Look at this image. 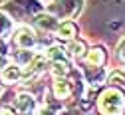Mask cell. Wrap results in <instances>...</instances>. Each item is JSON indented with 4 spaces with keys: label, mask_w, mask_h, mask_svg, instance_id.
Returning <instances> with one entry per match:
<instances>
[{
    "label": "cell",
    "mask_w": 125,
    "mask_h": 115,
    "mask_svg": "<svg viewBox=\"0 0 125 115\" xmlns=\"http://www.w3.org/2000/svg\"><path fill=\"white\" fill-rule=\"evenodd\" d=\"M22 77V70L16 68V65H8V68H4L2 72V79L6 81V84H14V81H18Z\"/></svg>",
    "instance_id": "8"
},
{
    "label": "cell",
    "mask_w": 125,
    "mask_h": 115,
    "mask_svg": "<svg viewBox=\"0 0 125 115\" xmlns=\"http://www.w3.org/2000/svg\"><path fill=\"white\" fill-rule=\"evenodd\" d=\"M34 24L40 26V28H44V30H56L58 28L56 18L50 16V14H38V16H34Z\"/></svg>",
    "instance_id": "7"
},
{
    "label": "cell",
    "mask_w": 125,
    "mask_h": 115,
    "mask_svg": "<svg viewBox=\"0 0 125 115\" xmlns=\"http://www.w3.org/2000/svg\"><path fill=\"white\" fill-rule=\"evenodd\" d=\"M34 105H36V101H34L32 95L22 93V95L16 97V107H18V111H20L22 115H30V113L34 111Z\"/></svg>",
    "instance_id": "6"
},
{
    "label": "cell",
    "mask_w": 125,
    "mask_h": 115,
    "mask_svg": "<svg viewBox=\"0 0 125 115\" xmlns=\"http://www.w3.org/2000/svg\"><path fill=\"white\" fill-rule=\"evenodd\" d=\"M12 20H10V16H6V14H2L0 12V38H4V36H8L10 32H12Z\"/></svg>",
    "instance_id": "12"
},
{
    "label": "cell",
    "mask_w": 125,
    "mask_h": 115,
    "mask_svg": "<svg viewBox=\"0 0 125 115\" xmlns=\"http://www.w3.org/2000/svg\"><path fill=\"white\" fill-rule=\"evenodd\" d=\"M117 58L121 60V62H125V38L119 42V46H117Z\"/></svg>",
    "instance_id": "15"
},
{
    "label": "cell",
    "mask_w": 125,
    "mask_h": 115,
    "mask_svg": "<svg viewBox=\"0 0 125 115\" xmlns=\"http://www.w3.org/2000/svg\"><path fill=\"white\" fill-rule=\"evenodd\" d=\"M82 6H83V0H54L50 12L60 16V18H73L82 10Z\"/></svg>",
    "instance_id": "2"
},
{
    "label": "cell",
    "mask_w": 125,
    "mask_h": 115,
    "mask_svg": "<svg viewBox=\"0 0 125 115\" xmlns=\"http://www.w3.org/2000/svg\"><path fill=\"white\" fill-rule=\"evenodd\" d=\"M38 115H54V113H52V111H50V109H42V111H40V113H38Z\"/></svg>",
    "instance_id": "17"
},
{
    "label": "cell",
    "mask_w": 125,
    "mask_h": 115,
    "mask_svg": "<svg viewBox=\"0 0 125 115\" xmlns=\"http://www.w3.org/2000/svg\"><path fill=\"white\" fill-rule=\"evenodd\" d=\"M46 58H48L52 63L54 62H64L66 60V50H62V48H58V46H52V48H48V52H46Z\"/></svg>",
    "instance_id": "11"
},
{
    "label": "cell",
    "mask_w": 125,
    "mask_h": 115,
    "mask_svg": "<svg viewBox=\"0 0 125 115\" xmlns=\"http://www.w3.org/2000/svg\"><path fill=\"white\" fill-rule=\"evenodd\" d=\"M99 111L103 115H123L125 111V95L115 89V87H109L101 93L99 97Z\"/></svg>",
    "instance_id": "1"
},
{
    "label": "cell",
    "mask_w": 125,
    "mask_h": 115,
    "mask_svg": "<svg viewBox=\"0 0 125 115\" xmlns=\"http://www.w3.org/2000/svg\"><path fill=\"white\" fill-rule=\"evenodd\" d=\"M0 115H14V111L10 107H2V109H0Z\"/></svg>",
    "instance_id": "16"
},
{
    "label": "cell",
    "mask_w": 125,
    "mask_h": 115,
    "mask_svg": "<svg viewBox=\"0 0 125 115\" xmlns=\"http://www.w3.org/2000/svg\"><path fill=\"white\" fill-rule=\"evenodd\" d=\"M50 72H52V75H54L56 79H60V77H64V75L70 72V63H68L66 60H64V62H54Z\"/></svg>",
    "instance_id": "10"
},
{
    "label": "cell",
    "mask_w": 125,
    "mask_h": 115,
    "mask_svg": "<svg viewBox=\"0 0 125 115\" xmlns=\"http://www.w3.org/2000/svg\"><path fill=\"white\" fill-rule=\"evenodd\" d=\"M70 91H72V85L68 84L66 79H62V77H60V79L54 81V93H56L58 99H64V97H66Z\"/></svg>",
    "instance_id": "9"
},
{
    "label": "cell",
    "mask_w": 125,
    "mask_h": 115,
    "mask_svg": "<svg viewBox=\"0 0 125 115\" xmlns=\"http://www.w3.org/2000/svg\"><path fill=\"white\" fill-rule=\"evenodd\" d=\"M75 34H77V28H75V24L70 22V20H64L62 24H58V28H56V36H58L60 40L72 42V40L75 38Z\"/></svg>",
    "instance_id": "4"
},
{
    "label": "cell",
    "mask_w": 125,
    "mask_h": 115,
    "mask_svg": "<svg viewBox=\"0 0 125 115\" xmlns=\"http://www.w3.org/2000/svg\"><path fill=\"white\" fill-rule=\"evenodd\" d=\"M85 62L87 65H93V68H101L105 62V52L103 48H91V50L85 52Z\"/></svg>",
    "instance_id": "5"
},
{
    "label": "cell",
    "mask_w": 125,
    "mask_h": 115,
    "mask_svg": "<svg viewBox=\"0 0 125 115\" xmlns=\"http://www.w3.org/2000/svg\"><path fill=\"white\" fill-rule=\"evenodd\" d=\"M36 32L32 28H28V26H22L16 30V34H14V42H16V46L20 48V50H34V46H36Z\"/></svg>",
    "instance_id": "3"
},
{
    "label": "cell",
    "mask_w": 125,
    "mask_h": 115,
    "mask_svg": "<svg viewBox=\"0 0 125 115\" xmlns=\"http://www.w3.org/2000/svg\"><path fill=\"white\" fill-rule=\"evenodd\" d=\"M68 52L72 56H85V44L80 42V40H72L68 44Z\"/></svg>",
    "instance_id": "13"
},
{
    "label": "cell",
    "mask_w": 125,
    "mask_h": 115,
    "mask_svg": "<svg viewBox=\"0 0 125 115\" xmlns=\"http://www.w3.org/2000/svg\"><path fill=\"white\" fill-rule=\"evenodd\" d=\"M109 81L115 84V85H121V84H125V73H123V72H115V73H111Z\"/></svg>",
    "instance_id": "14"
}]
</instances>
